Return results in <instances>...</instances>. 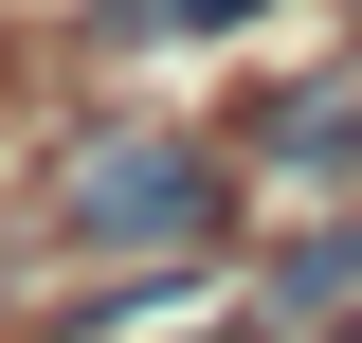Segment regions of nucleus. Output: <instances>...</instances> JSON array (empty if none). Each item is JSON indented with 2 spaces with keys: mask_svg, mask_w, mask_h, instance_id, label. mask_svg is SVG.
Here are the masks:
<instances>
[{
  "mask_svg": "<svg viewBox=\"0 0 362 343\" xmlns=\"http://www.w3.org/2000/svg\"><path fill=\"white\" fill-rule=\"evenodd\" d=\"M235 18H272V0H127V37H235Z\"/></svg>",
  "mask_w": 362,
  "mask_h": 343,
  "instance_id": "4",
  "label": "nucleus"
},
{
  "mask_svg": "<svg viewBox=\"0 0 362 343\" xmlns=\"http://www.w3.org/2000/svg\"><path fill=\"white\" fill-rule=\"evenodd\" d=\"M362 289V199H326L290 253H272V325H308V307H344Z\"/></svg>",
  "mask_w": 362,
  "mask_h": 343,
  "instance_id": "3",
  "label": "nucleus"
},
{
  "mask_svg": "<svg viewBox=\"0 0 362 343\" xmlns=\"http://www.w3.org/2000/svg\"><path fill=\"white\" fill-rule=\"evenodd\" d=\"M254 163H272V181H362V73L272 90V109H254Z\"/></svg>",
  "mask_w": 362,
  "mask_h": 343,
  "instance_id": "2",
  "label": "nucleus"
},
{
  "mask_svg": "<svg viewBox=\"0 0 362 343\" xmlns=\"http://www.w3.org/2000/svg\"><path fill=\"white\" fill-rule=\"evenodd\" d=\"M54 235H73V253L181 271V253H218V235H235V163H218L199 127H90L73 181H54Z\"/></svg>",
  "mask_w": 362,
  "mask_h": 343,
  "instance_id": "1",
  "label": "nucleus"
}]
</instances>
